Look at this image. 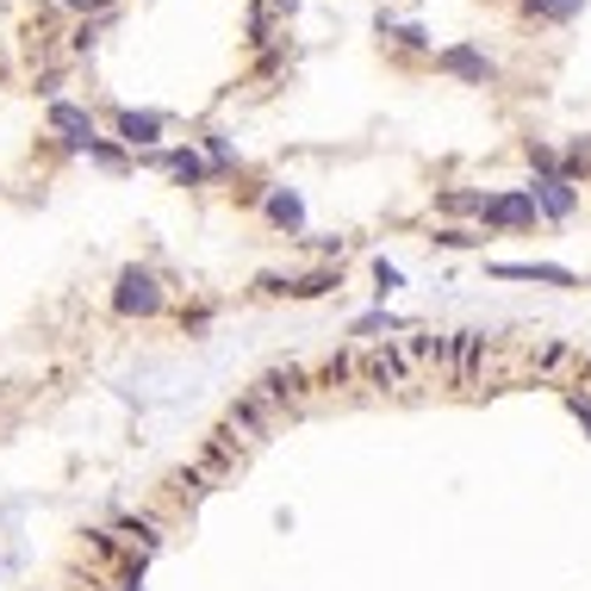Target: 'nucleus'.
Listing matches in <instances>:
<instances>
[{
	"instance_id": "nucleus-1",
	"label": "nucleus",
	"mask_w": 591,
	"mask_h": 591,
	"mask_svg": "<svg viewBox=\"0 0 591 591\" xmlns=\"http://www.w3.org/2000/svg\"><path fill=\"white\" fill-rule=\"evenodd\" d=\"M162 280L150 274V268H119V280H112V311H119V318H156V311H162Z\"/></svg>"
},
{
	"instance_id": "nucleus-2",
	"label": "nucleus",
	"mask_w": 591,
	"mask_h": 591,
	"mask_svg": "<svg viewBox=\"0 0 591 591\" xmlns=\"http://www.w3.org/2000/svg\"><path fill=\"white\" fill-rule=\"evenodd\" d=\"M535 200H529V187H511V193H485V212H480V224L485 231H529L535 224Z\"/></svg>"
},
{
	"instance_id": "nucleus-3",
	"label": "nucleus",
	"mask_w": 591,
	"mask_h": 591,
	"mask_svg": "<svg viewBox=\"0 0 591 591\" xmlns=\"http://www.w3.org/2000/svg\"><path fill=\"white\" fill-rule=\"evenodd\" d=\"M529 200H535V212L542 218H573L579 212V187L567 181V174H535V181H529Z\"/></svg>"
},
{
	"instance_id": "nucleus-4",
	"label": "nucleus",
	"mask_w": 591,
	"mask_h": 591,
	"mask_svg": "<svg viewBox=\"0 0 591 591\" xmlns=\"http://www.w3.org/2000/svg\"><path fill=\"white\" fill-rule=\"evenodd\" d=\"M435 69H442V76H454V81H473V88H485V81L498 76L492 57H485V50H473V44H449V50H435Z\"/></svg>"
},
{
	"instance_id": "nucleus-5",
	"label": "nucleus",
	"mask_w": 591,
	"mask_h": 591,
	"mask_svg": "<svg viewBox=\"0 0 591 591\" xmlns=\"http://www.w3.org/2000/svg\"><path fill=\"white\" fill-rule=\"evenodd\" d=\"M50 131H57L69 150H93V112L88 107H69V100H50Z\"/></svg>"
},
{
	"instance_id": "nucleus-6",
	"label": "nucleus",
	"mask_w": 591,
	"mask_h": 591,
	"mask_svg": "<svg viewBox=\"0 0 591 591\" xmlns=\"http://www.w3.org/2000/svg\"><path fill=\"white\" fill-rule=\"evenodd\" d=\"M150 162H156V169H169L181 187H206V181H218L212 162H206V156L193 150V143H181V150H162V156H150Z\"/></svg>"
},
{
	"instance_id": "nucleus-7",
	"label": "nucleus",
	"mask_w": 591,
	"mask_h": 591,
	"mask_svg": "<svg viewBox=\"0 0 591 591\" xmlns=\"http://www.w3.org/2000/svg\"><path fill=\"white\" fill-rule=\"evenodd\" d=\"M498 280H535V287H579L573 268H554V262H492Z\"/></svg>"
},
{
	"instance_id": "nucleus-8",
	"label": "nucleus",
	"mask_w": 591,
	"mask_h": 591,
	"mask_svg": "<svg viewBox=\"0 0 591 591\" xmlns=\"http://www.w3.org/2000/svg\"><path fill=\"white\" fill-rule=\"evenodd\" d=\"M262 212H268V224H274V231H305V200H299L293 187H268Z\"/></svg>"
},
{
	"instance_id": "nucleus-9",
	"label": "nucleus",
	"mask_w": 591,
	"mask_h": 591,
	"mask_svg": "<svg viewBox=\"0 0 591 591\" xmlns=\"http://www.w3.org/2000/svg\"><path fill=\"white\" fill-rule=\"evenodd\" d=\"M162 138V112H119V143L124 150H150Z\"/></svg>"
},
{
	"instance_id": "nucleus-10",
	"label": "nucleus",
	"mask_w": 591,
	"mask_h": 591,
	"mask_svg": "<svg viewBox=\"0 0 591 591\" xmlns=\"http://www.w3.org/2000/svg\"><path fill=\"white\" fill-rule=\"evenodd\" d=\"M480 349H485V337H480V330H461V337H449L454 380H461V387H473V368H480Z\"/></svg>"
},
{
	"instance_id": "nucleus-11",
	"label": "nucleus",
	"mask_w": 591,
	"mask_h": 591,
	"mask_svg": "<svg viewBox=\"0 0 591 591\" xmlns=\"http://www.w3.org/2000/svg\"><path fill=\"white\" fill-rule=\"evenodd\" d=\"M299 392H305V373H299V368H274V373L262 380V399H268V404H293Z\"/></svg>"
},
{
	"instance_id": "nucleus-12",
	"label": "nucleus",
	"mask_w": 591,
	"mask_h": 591,
	"mask_svg": "<svg viewBox=\"0 0 591 591\" xmlns=\"http://www.w3.org/2000/svg\"><path fill=\"white\" fill-rule=\"evenodd\" d=\"M361 373H368L373 387H399V380H404V355H399V349H373Z\"/></svg>"
},
{
	"instance_id": "nucleus-13",
	"label": "nucleus",
	"mask_w": 591,
	"mask_h": 591,
	"mask_svg": "<svg viewBox=\"0 0 591 591\" xmlns=\"http://www.w3.org/2000/svg\"><path fill=\"white\" fill-rule=\"evenodd\" d=\"M529 19H548V26H567V19L585 13V0H523Z\"/></svg>"
},
{
	"instance_id": "nucleus-14",
	"label": "nucleus",
	"mask_w": 591,
	"mask_h": 591,
	"mask_svg": "<svg viewBox=\"0 0 591 591\" xmlns=\"http://www.w3.org/2000/svg\"><path fill=\"white\" fill-rule=\"evenodd\" d=\"M337 287H342L337 268H311L305 280H293V299H324V293H337Z\"/></svg>"
},
{
	"instance_id": "nucleus-15",
	"label": "nucleus",
	"mask_w": 591,
	"mask_h": 591,
	"mask_svg": "<svg viewBox=\"0 0 591 591\" xmlns=\"http://www.w3.org/2000/svg\"><path fill=\"white\" fill-rule=\"evenodd\" d=\"M380 38H399L404 50H430V31H423L418 19H411V26H392V19L380 13Z\"/></svg>"
},
{
	"instance_id": "nucleus-16",
	"label": "nucleus",
	"mask_w": 591,
	"mask_h": 591,
	"mask_svg": "<svg viewBox=\"0 0 591 591\" xmlns=\"http://www.w3.org/2000/svg\"><path fill=\"white\" fill-rule=\"evenodd\" d=\"M206 162H212V174H231L237 169V143L224 138V131H212V138H206Z\"/></svg>"
},
{
	"instance_id": "nucleus-17",
	"label": "nucleus",
	"mask_w": 591,
	"mask_h": 591,
	"mask_svg": "<svg viewBox=\"0 0 591 591\" xmlns=\"http://www.w3.org/2000/svg\"><path fill=\"white\" fill-rule=\"evenodd\" d=\"M442 212H485V193H467V187H449V193H435Z\"/></svg>"
},
{
	"instance_id": "nucleus-18",
	"label": "nucleus",
	"mask_w": 591,
	"mask_h": 591,
	"mask_svg": "<svg viewBox=\"0 0 591 591\" xmlns=\"http://www.w3.org/2000/svg\"><path fill=\"white\" fill-rule=\"evenodd\" d=\"M380 330H399V318H392L387 305H373V311H361V318H355V337H380Z\"/></svg>"
},
{
	"instance_id": "nucleus-19",
	"label": "nucleus",
	"mask_w": 591,
	"mask_h": 591,
	"mask_svg": "<svg viewBox=\"0 0 591 591\" xmlns=\"http://www.w3.org/2000/svg\"><path fill=\"white\" fill-rule=\"evenodd\" d=\"M373 287H380V299H387V293H399V287H404V274H399V268L387 262V256L373 262Z\"/></svg>"
},
{
	"instance_id": "nucleus-20",
	"label": "nucleus",
	"mask_w": 591,
	"mask_h": 591,
	"mask_svg": "<svg viewBox=\"0 0 591 591\" xmlns=\"http://www.w3.org/2000/svg\"><path fill=\"white\" fill-rule=\"evenodd\" d=\"M88 156H93V162H100V169H124V143H107V138H100Z\"/></svg>"
},
{
	"instance_id": "nucleus-21",
	"label": "nucleus",
	"mask_w": 591,
	"mask_h": 591,
	"mask_svg": "<svg viewBox=\"0 0 591 591\" xmlns=\"http://www.w3.org/2000/svg\"><path fill=\"white\" fill-rule=\"evenodd\" d=\"M529 162H535V174H560V156L548 143H529Z\"/></svg>"
},
{
	"instance_id": "nucleus-22",
	"label": "nucleus",
	"mask_w": 591,
	"mask_h": 591,
	"mask_svg": "<svg viewBox=\"0 0 591 591\" xmlns=\"http://www.w3.org/2000/svg\"><path fill=\"white\" fill-rule=\"evenodd\" d=\"M435 243H442V249H473L480 237H473V231H461V224H449V231H435Z\"/></svg>"
},
{
	"instance_id": "nucleus-23",
	"label": "nucleus",
	"mask_w": 591,
	"mask_h": 591,
	"mask_svg": "<svg viewBox=\"0 0 591 591\" xmlns=\"http://www.w3.org/2000/svg\"><path fill=\"white\" fill-rule=\"evenodd\" d=\"M249 44H268V7H249Z\"/></svg>"
},
{
	"instance_id": "nucleus-24",
	"label": "nucleus",
	"mask_w": 591,
	"mask_h": 591,
	"mask_svg": "<svg viewBox=\"0 0 591 591\" xmlns=\"http://www.w3.org/2000/svg\"><path fill=\"white\" fill-rule=\"evenodd\" d=\"M231 423H243L249 435H262V418H256V404H231Z\"/></svg>"
},
{
	"instance_id": "nucleus-25",
	"label": "nucleus",
	"mask_w": 591,
	"mask_h": 591,
	"mask_svg": "<svg viewBox=\"0 0 591 591\" xmlns=\"http://www.w3.org/2000/svg\"><path fill=\"white\" fill-rule=\"evenodd\" d=\"M349 373H355V361H349V355H337V361L324 368V387H337V380H349Z\"/></svg>"
},
{
	"instance_id": "nucleus-26",
	"label": "nucleus",
	"mask_w": 591,
	"mask_h": 591,
	"mask_svg": "<svg viewBox=\"0 0 591 591\" xmlns=\"http://www.w3.org/2000/svg\"><path fill=\"white\" fill-rule=\"evenodd\" d=\"M62 7H69V13H107L112 0H62Z\"/></svg>"
},
{
	"instance_id": "nucleus-27",
	"label": "nucleus",
	"mask_w": 591,
	"mask_h": 591,
	"mask_svg": "<svg viewBox=\"0 0 591 591\" xmlns=\"http://www.w3.org/2000/svg\"><path fill=\"white\" fill-rule=\"evenodd\" d=\"M573 418H579V423H585V430H591V399H573Z\"/></svg>"
},
{
	"instance_id": "nucleus-28",
	"label": "nucleus",
	"mask_w": 591,
	"mask_h": 591,
	"mask_svg": "<svg viewBox=\"0 0 591 591\" xmlns=\"http://www.w3.org/2000/svg\"><path fill=\"white\" fill-rule=\"evenodd\" d=\"M268 7H274V13H299V0H268Z\"/></svg>"
}]
</instances>
